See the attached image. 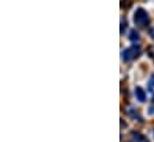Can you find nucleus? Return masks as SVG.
Instances as JSON below:
<instances>
[{"instance_id": "1", "label": "nucleus", "mask_w": 154, "mask_h": 142, "mask_svg": "<svg viewBox=\"0 0 154 142\" xmlns=\"http://www.w3.org/2000/svg\"><path fill=\"white\" fill-rule=\"evenodd\" d=\"M134 23L139 28H146L149 24V16L143 8H137L134 13Z\"/></svg>"}, {"instance_id": "2", "label": "nucleus", "mask_w": 154, "mask_h": 142, "mask_svg": "<svg viewBox=\"0 0 154 142\" xmlns=\"http://www.w3.org/2000/svg\"><path fill=\"white\" fill-rule=\"evenodd\" d=\"M140 54H141L140 47L136 45V44H133L131 47H129L128 49H125V50L123 51L122 59H123L125 62H128V61H134L135 59H137V57L140 56Z\"/></svg>"}, {"instance_id": "3", "label": "nucleus", "mask_w": 154, "mask_h": 142, "mask_svg": "<svg viewBox=\"0 0 154 142\" xmlns=\"http://www.w3.org/2000/svg\"><path fill=\"white\" fill-rule=\"evenodd\" d=\"M135 97L140 103L146 102V92L141 88V87H136L135 88Z\"/></svg>"}, {"instance_id": "4", "label": "nucleus", "mask_w": 154, "mask_h": 142, "mask_svg": "<svg viewBox=\"0 0 154 142\" xmlns=\"http://www.w3.org/2000/svg\"><path fill=\"white\" fill-rule=\"evenodd\" d=\"M130 137H131V140L134 142H148L147 139H146L142 134H140L139 131H131Z\"/></svg>"}, {"instance_id": "5", "label": "nucleus", "mask_w": 154, "mask_h": 142, "mask_svg": "<svg viewBox=\"0 0 154 142\" xmlns=\"http://www.w3.org/2000/svg\"><path fill=\"white\" fill-rule=\"evenodd\" d=\"M130 117H133V118H137V119H141V117H140V115H139V112H137V110H135V109H133V107H129L127 111H125Z\"/></svg>"}, {"instance_id": "6", "label": "nucleus", "mask_w": 154, "mask_h": 142, "mask_svg": "<svg viewBox=\"0 0 154 142\" xmlns=\"http://www.w3.org/2000/svg\"><path fill=\"white\" fill-rule=\"evenodd\" d=\"M129 39L133 41V42H136L140 39V36H139V32L136 30H131L130 31V35H129Z\"/></svg>"}, {"instance_id": "7", "label": "nucleus", "mask_w": 154, "mask_h": 142, "mask_svg": "<svg viewBox=\"0 0 154 142\" xmlns=\"http://www.w3.org/2000/svg\"><path fill=\"white\" fill-rule=\"evenodd\" d=\"M125 25H127V20H125L124 17H122V19H121V32H122V34L124 32V28H125Z\"/></svg>"}, {"instance_id": "8", "label": "nucleus", "mask_w": 154, "mask_h": 142, "mask_svg": "<svg viewBox=\"0 0 154 142\" xmlns=\"http://www.w3.org/2000/svg\"><path fill=\"white\" fill-rule=\"evenodd\" d=\"M149 82H151V84H149V86H151V87H152V86H154V75L152 76V79L149 80Z\"/></svg>"}, {"instance_id": "9", "label": "nucleus", "mask_w": 154, "mask_h": 142, "mask_svg": "<svg viewBox=\"0 0 154 142\" xmlns=\"http://www.w3.org/2000/svg\"><path fill=\"white\" fill-rule=\"evenodd\" d=\"M149 35H151L154 38V26L152 28V29H151V30H149Z\"/></svg>"}]
</instances>
